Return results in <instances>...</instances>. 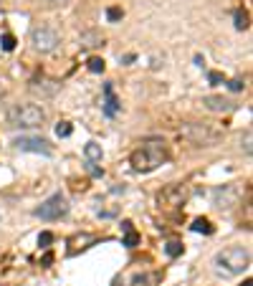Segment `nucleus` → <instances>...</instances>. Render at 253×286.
Listing matches in <instances>:
<instances>
[{"label":"nucleus","mask_w":253,"mask_h":286,"mask_svg":"<svg viewBox=\"0 0 253 286\" xmlns=\"http://www.w3.org/2000/svg\"><path fill=\"white\" fill-rule=\"evenodd\" d=\"M117 112H119V101H117V96H114V86H112V81H109V84H104V114L114 117Z\"/></svg>","instance_id":"9"},{"label":"nucleus","mask_w":253,"mask_h":286,"mask_svg":"<svg viewBox=\"0 0 253 286\" xmlns=\"http://www.w3.org/2000/svg\"><path fill=\"white\" fill-rule=\"evenodd\" d=\"M71 132H74V127L69 122H58L56 124V137H71Z\"/></svg>","instance_id":"19"},{"label":"nucleus","mask_w":253,"mask_h":286,"mask_svg":"<svg viewBox=\"0 0 253 286\" xmlns=\"http://www.w3.org/2000/svg\"><path fill=\"white\" fill-rule=\"evenodd\" d=\"M236 28H238V31H246V28H248V13L241 10V8L236 10Z\"/></svg>","instance_id":"17"},{"label":"nucleus","mask_w":253,"mask_h":286,"mask_svg":"<svg viewBox=\"0 0 253 286\" xmlns=\"http://www.w3.org/2000/svg\"><path fill=\"white\" fill-rule=\"evenodd\" d=\"M180 200H185V190H182L180 185L167 188V190L160 195V203H172V205H180Z\"/></svg>","instance_id":"12"},{"label":"nucleus","mask_w":253,"mask_h":286,"mask_svg":"<svg viewBox=\"0 0 253 286\" xmlns=\"http://www.w3.org/2000/svg\"><path fill=\"white\" fill-rule=\"evenodd\" d=\"M122 231H124V240H122V246H126V248H134V246L139 243V236L134 233L132 223H129V221H124V223H122Z\"/></svg>","instance_id":"13"},{"label":"nucleus","mask_w":253,"mask_h":286,"mask_svg":"<svg viewBox=\"0 0 253 286\" xmlns=\"http://www.w3.org/2000/svg\"><path fill=\"white\" fill-rule=\"evenodd\" d=\"M241 147H243L246 155H251V152H253V135H251V129H248L246 135L241 137Z\"/></svg>","instance_id":"20"},{"label":"nucleus","mask_w":253,"mask_h":286,"mask_svg":"<svg viewBox=\"0 0 253 286\" xmlns=\"http://www.w3.org/2000/svg\"><path fill=\"white\" fill-rule=\"evenodd\" d=\"M243 86H246V84H243L241 79H230V81H228V89H230V92H243Z\"/></svg>","instance_id":"26"},{"label":"nucleus","mask_w":253,"mask_h":286,"mask_svg":"<svg viewBox=\"0 0 253 286\" xmlns=\"http://www.w3.org/2000/svg\"><path fill=\"white\" fill-rule=\"evenodd\" d=\"M251 263V253L241 246H230V248H223L218 256H215V266L223 276H238L248 269Z\"/></svg>","instance_id":"2"},{"label":"nucleus","mask_w":253,"mask_h":286,"mask_svg":"<svg viewBox=\"0 0 253 286\" xmlns=\"http://www.w3.org/2000/svg\"><path fill=\"white\" fill-rule=\"evenodd\" d=\"M31 43H33V48L36 51H41V53H51L58 43H61V38H58V33L53 31V28H48V26H41V28H33V33H31Z\"/></svg>","instance_id":"6"},{"label":"nucleus","mask_w":253,"mask_h":286,"mask_svg":"<svg viewBox=\"0 0 253 286\" xmlns=\"http://www.w3.org/2000/svg\"><path fill=\"white\" fill-rule=\"evenodd\" d=\"M165 160H167L165 144L157 142V140H155V142H144L139 149L132 152V157H129V162H132V167H134L137 172H152V170L160 167Z\"/></svg>","instance_id":"1"},{"label":"nucleus","mask_w":253,"mask_h":286,"mask_svg":"<svg viewBox=\"0 0 253 286\" xmlns=\"http://www.w3.org/2000/svg\"><path fill=\"white\" fill-rule=\"evenodd\" d=\"M104 66H107V63H104V58H96V56L89 58V71H91V74H101Z\"/></svg>","instance_id":"21"},{"label":"nucleus","mask_w":253,"mask_h":286,"mask_svg":"<svg viewBox=\"0 0 253 286\" xmlns=\"http://www.w3.org/2000/svg\"><path fill=\"white\" fill-rule=\"evenodd\" d=\"M66 213H69V200L61 192L51 195L48 200H43L36 208V218H41V221H61V218H66Z\"/></svg>","instance_id":"4"},{"label":"nucleus","mask_w":253,"mask_h":286,"mask_svg":"<svg viewBox=\"0 0 253 286\" xmlns=\"http://www.w3.org/2000/svg\"><path fill=\"white\" fill-rule=\"evenodd\" d=\"M0 43H3V51H13L18 41H15V36H13V33H5L3 38H0Z\"/></svg>","instance_id":"22"},{"label":"nucleus","mask_w":253,"mask_h":286,"mask_svg":"<svg viewBox=\"0 0 253 286\" xmlns=\"http://www.w3.org/2000/svg\"><path fill=\"white\" fill-rule=\"evenodd\" d=\"M101 43H104V36L99 31H84L79 36V46L81 48H96V46H101Z\"/></svg>","instance_id":"11"},{"label":"nucleus","mask_w":253,"mask_h":286,"mask_svg":"<svg viewBox=\"0 0 253 286\" xmlns=\"http://www.w3.org/2000/svg\"><path fill=\"white\" fill-rule=\"evenodd\" d=\"M101 144H96V142H89L86 147H84V157H86V162H91V165H96V162H101Z\"/></svg>","instance_id":"14"},{"label":"nucleus","mask_w":253,"mask_h":286,"mask_svg":"<svg viewBox=\"0 0 253 286\" xmlns=\"http://www.w3.org/2000/svg\"><path fill=\"white\" fill-rule=\"evenodd\" d=\"M134 58H137V56H134V53H126V56H122V58H119V61H122V63H132V61H134Z\"/></svg>","instance_id":"28"},{"label":"nucleus","mask_w":253,"mask_h":286,"mask_svg":"<svg viewBox=\"0 0 253 286\" xmlns=\"http://www.w3.org/2000/svg\"><path fill=\"white\" fill-rule=\"evenodd\" d=\"M208 81H210V84H223V74H220V71H210V74H208Z\"/></svg>","instance_id":"27"},{"label":"nucleus","mask_w":253,"mask_h":286,"mask_svg":"<svg viewBox=\"0 0 253 286\" xmlns=\"http://www.w3.org/2000/svg\"><path fill=\"white\" fill-rule=\"evenodd\" d=\"M89 243H94V236H89V233H81V236H76V238L71 240V253H76L79 248H86Z\"/></svg>","instance_id":"15"},{"label":"nucleus","mask_w":253,"mask_h":286,"mask_svg":"<svg viewBox=\"0 0 253 286\" xmlns=\"http://www.w3.org/2000/svg\"><path fill=\"white\" fill-rule=\"evenodd\" d=\"M51 243H53V233L43 231V233L38 236V246H43V248H46V246H51Z\"/></svg>","instance_id":"25"},{"label":"nucleus","mask_w":253,"mask_h":286,"mask_svg":"<svg viewBox=\"0 0 253 286\" xmlns=\"http://www.w3.org/2000/svg\"><path fill=\"white\" fill-rule=\"evenodd\" d=\"M203 104L210 109V112H230L236 104L230 101V99H225V96H205L203 99Z\"/></svg>","instance_id":"10"},{"label":"nucleus","mask_w":253,"mask_h":286,"mask_svg":"<svg viewBox=\"0 0 253 286\" xmlns=\"http://www.w3.org/2000/svg\"><path fill=\"white\" fill-rule=\"evenodd\" d=\"M182 137L195 142V144H203V147H210L220 140V132H215L210 124H185L182 127Z\"/></svg>","instance_id":"5"},{"label":"nucleus","mask_w":253,"mask_h":286,"mask_svg":"<svg viewBox=\"0 0 253 286\" xmlns=\"http://www.w3.org/2000/svg\"><path fill=\"white\" fill-rule=\"evenodd\" d=\"M8 122H10V127H20V129L41 127L46 122V112L38 104H18L8 112Z\"/></svg>","instance_id":"3"},{"label":"nucleus","mask_w":253,"mask_h":286,"mask_svg":"<svg viewBox=\"0 0 253 286\" xmlns=\"http://www.w3.org/2000/svg\"><path fill=\"white\" fill-rule=\"evenodd\" d=\"M190 228H193L195 233H213V226H210L208 218H198V221H193V226H190Z\"/></svg>","instance_id":"16"},{"label":"nucleus","mask_w":253,"mask_h":286,"mask_svg":"<svg viewBox=\"0 0 253 286\" xmlns=\"http://www.w3.org/2000/svg\"><path fill=\"white\" fill-rule=\"evenodd\" d=\"M213 200H215V205H218L220 210H230L233 205H238V200H241V188L233 185V183L223 185V188H215Z\"/></svg>","instance_id":"7"},{"label":"nucleus","mask_w":253,"mask_h":286,"mask_svg":"<svg viewBox=\"0 0 253 286\" xmlns=\"http://www.w3.org/2000/svg\"><path fill=\"white\" fill-rule=\"evenodd\" d=\"M165 251H167V256H170V258H177V256L182 253V243H177V240H170V243L165 246Z\"/></svg>","instance_id":"18"},{"label":"nucleus","mask_w":253,"mask_h":286,"mask_svg":"<svg viewBox=\"0 0 253 286\" xmlns=\"http://www.w3.org/2000/svg\"><path fill=\"white\" fill-rule=\"evenodd\" d=\"M243 286H253V284H251V281H246V284H243Z\"/></svg>","instance_id":"29"},{"label":"nucleus","mask_w":253,"mask_h":286,"mask_svg":"<svg viewBox=\"0 0 253 286\" xmlns=\"http://www.w3.org/2000/svg\"><path fill=\"white\" fill-rule=\"evenodd\" d=\"M132 286H150V276H147V274H134L132 276Z\"/></svg>","instance_id":"24"},{"label":"nucleus","mask_w":253,"mask_h":286,"mask_svg":"<svg viewBox=\"0 0 253 286\" xmlns=\"http://www.w3.org/2000/svg\"><path fill=\"white\" fill-rule=\"evenodd\" d=\"M107 18L112 20V23H117V20H122V18H124V10H122V8H117V5H112V8H107Z\"/></svg>","instance_id":"23"},{"label":"nucleus","mask_w":253,"mask_h":286,"mask_svg":"<svg viewBox=\"0 0 253 286\" xmlns=\"http://www.w3.org/2000/svg\"><path fill=\"white\" fill-rule=\"evenodd\" d=\"M114 286H124V284H119V281H117V284H114Z\"/></svg>","instance_id":"30"},{"label":"nucleus","mask_w":253,"mask_h":286,"mask_svg":"<svg viewBox=\"0 0 253 286\" xmlns=\"http://www.w3.org/2000/svg\"><path fill=\"white\" fill-rule=\"evenodd\" d=\"M13 147L18 152H36V155H51V144L43 137H15Z\"/></svg>","instance_id":"8"}]
</instances>
